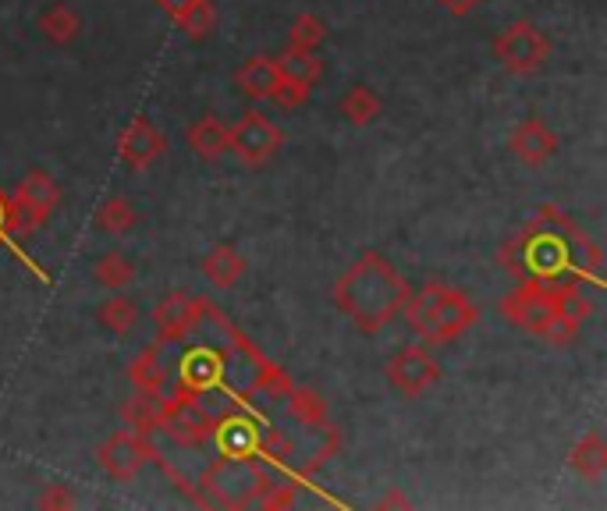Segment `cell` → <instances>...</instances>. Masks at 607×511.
Wrapping results in <instances>:
<instances>
[{
  "label": "cell",
  "instance_id": "obj_21",
  "mask_svg": "<svg viewBox=\"0 0 607 511\" xmlns=\"http://www.w3.org/2000/svg\"><path fill=\"white\" fill-rule=\"evenodd\" d=\"M164 413H167V398L149 395V390H139V395L122 405L125 426H132V430H143V434H157L160 423H164Z\"/></svg>",
  "mask_w": 607,
  "mask_h": 511
},
{
  "label": "cell",
  "instance_id": "obj_22",
  "mask_svg": "<svg viewBox=\"0 0 607 511\" xmlns=\"http://www.w3.org/2000/svg\"><path fill=\"white\" fill-rule=\"evenodd\" d=\"M572 469H576L583 480H604L607 472V440L600 430H589L576 448L568 455Z\"/></svg>",
  "mask_w": 607,
  "mask_h": 511
},
{
  "label": "cell",
  "instance_id": "obj_4",
  "mask_svg": "<svg viewBox=\"0 0 607 511\" xmlns=\"http://www.w3.org/2000/svg\"><path fill=\"white\" fill-rule=\"evenodd\" d=\"M401 316L412 323V331L430 345H451L469 327H477L480 310L451 284H423L409 292Z\"/></svg>",
  "mask_w": 607,
  "mask_h": 511
},
{
  "label": "cell",
  "instance_id": "obj_25",
  "mask_svg": "<svg viewBox=\"0 0 607 511\" xmlns=\"http://www.w3.org/2000/svg\"><path fill=\"white\" fill-rule=\"evenodd\" d=\"M284 405H289V416L302 426H310V430L327 426V401L324 395H316L313 387H292Z\"/></svg>",
  "mask_w": 607,
  "mask_h": 511
},
{
  "label": "cell",
  "instance_id": "obj_5",
  "mask_svg": "<svg viewBox=\"0 0 607 511\" xmlns=\"http://www.w3.org/2000/svg\"><path fill=\"white\" fill-rule=\"evenodd\" d=\"M266 469L260 455H217L192 483V498L210 508H252L266 487Z\"/></svg>",
  "mask_w": 607,
  "mask_h": 511
},
{
  "label": "cell",
  "instance_id": "obj_6",
  "mask_svg": "<svg viewBox=\"0 0 607 511\" xmlns=\"http://www.w3.org/2000/svg\"><path fill=\"white\" fill-rule=\"evenodd\" d=\"M61 202L57 181L46 175V170H29L19 181V189L8 199V220H11V234L14 238H29L36 234L50 217H54Z\"/></svg>",
  "mask_w": 607,
  "mask_h": 511
},
{
  "label": "cell",
  "instance_id": "obj_13",
  "mask_svg": "<svg viewBox=\"0 0 607 511\" xmlns=\"http://www.w3.org/2000/svg\"><path fill=\"white\" fill-rule=\"evenodd\" d=\"M181 341H164L157 337L154 345H146L128 366V377L139 390H149V395H164L171 390V377H175V359H178Z\"/></svg>",
  "mask_w": 607,
  "mask_h": 511
},
{
  "label": "cell",
  "instance_id": "obj_34",
  "mask_svg": "<svg viewBox=\"0 0 607 511\" xmlns=\"http://www.w3.org/2000/svg\"><path fill=\"white\" fill-rule=\"evenodd\" d=\"M437 4H441L448 14H454V19H465V14L477 11L483 0H437Z\"/></svg>",
  "mask_w": 607,
  "mask_h": 511
},
{
  "label": "cell",
  "instance_id": "obj_26",
  "mask_svg": "<svg viewBox=\"0 0 607 511\" xmlns=\"http://www.w3.org/2000/svg\"><path fill=\"white\" fill-rule=\"evenodd\" d=\"M96 225L104 234H128L135 225H139V210H135V202L128 196H111V199L100 202Z\"/></svg>",
  "mask_w": 607,
  "mask_h": 511
},
{
  "label": "cell",
  "instance_id": "obj_15",
  "mask_svg": "<svg viewBox=\"0 0 607 511\" xmlns=\"http://www.w3.org/2000/svg\"><path fill=\"white\" fill-rule=\"evenodd\" d=\"M199 313H202V299H192V295H185V292L164 295L160 305L154 310L157 334L164 341H185V337L192 334Z\"/></svg>",
  "mask_w": 607,
  "mask_h": 511
},
{
  "label": "cell",
  "instance_id": "obj_16",
  "mask_svg": "<svg viewBox=\"0 0 607 511\" xmlns=\"http://www.w3.org/2000/svg\"><path fill=\"white\" fill-rule=\"evenodd\" d=\"M512 153L530 167H540L547 164L554 153H558V135H554V128H547L540 117H526V122H519L515 132H512Z\"/></svg>",
  "mask_w": 607,
  "mask_h": 511
},
{
  "label": "cell",
  "instance_id": "obj_27",
  "mask_svg": "<svg viewBox=\"0 0 607 511\" xmlns=\"http://www.w3.org/2000/svg\"><path fill=\"white\" fill-rule=\"evenodd\" d=\"M100 327H107L111 334H132L135 323H139V305H135L128 295H114L96 310Z\"/></svg>",
  "mask_w": 607,
  "mask_h": 511
},
{
  "label": "cell",
  "instance_id": "obj_7",
  "mask_svg": "<svg viewBox=\"0 0 607 511\" xmlns=\"http://www.w3.org/2000/svg\"><path fill=\"white\" fill-rule=\"evenodd\" d=\"M491 50H494L498 64L504 67V72H512V75H533L554 54L551 36L536 22H530V19H519L512 25H504L494 36Z\"/></svg>",
  "mask_w": 607,
  "mask_h": 511
},
{
  "label": "cell",
  "instance_id": "obj_24",
  "mask_svg": "<svg viewBox=\"0 0 607 511\" xmlns=\"http://www.w3.org/2000/svg\"><path fill=\"white\" fill-rule=\"evenodd\" d=\"M384 104H380V96L369 90V85H352V90L342 96V117L348 125H356V128H366V125H374L377 117H380Z\"/></svg>",
  "mask_w": 607,
  "mask_h": 511
},
{
  "label": "cell",
  "instance_id": "obj_2",
  "mask_svg": "<svg viewBox=\"0 0 607 511\" xmlns=\"http://www.w3.org/2000/svg\"><path fill=\"white\" fill-rule=\"evenodd\" d=\"M409 281L377 252H363L334 284L337 310H342L363 334H377L395 323L409 302Z\"/></svg>",
  "mask_w": 607,
  "mask_h": 511
},
{
  "label": "cell",
  "instance_id": "obj_23",
  "mask_svg": "<svg viewBox=\"0 0 607 511\" xmlns=\"http://www.w3.org/2000/svg\"><path fill=\"white\" fill-rule=\"evenodd\" d=\"M278 61V72H281V79H289V82H302V85H313L324 79V61H320V54L316 50H295V46H289L284 50L281 58H274Z\"/></svg>",
  "mask_w": 607,
  "mask_h": 511
},
{
  "label": "cell",
  "instance_id": "obj_30",
  "mask_svg": "<svg viewBox=\"0 0 607 511\" xmlns=\"http://www.w3.org/2000/svg\"><path fill=\"white\" fill-rule=\"evenodd\" d=\"M327 40V22L320 14H299L289 25V46L295 50H320Z\"/></svg>",
  "mask_w": 607,
  "mask_h": 511
},
{
  "label": "cell",
  "instance_id": "obj_3",
  "mask_svg": "<svg viewBox=\"0 0 607 511\" xmlns=\"http://www.w3.org/2000/svg\"><path fill=\"white\" fill-rule=\"evenodd\" d=\"M594 313V302L583 295V284H544V281H519L512 295H504L501 316L519 331H530L551 345H572Z\"/></svg>",
  "mask_w": 607,
  "mask_h": 511
},
{
  "label": "cell",
  "instance_id": "obj_11",
  "mask_svg": "<svg viewBox=\"0 0 607 511\" xmlns=\"http://www.w3.org/2000/svg\"><path fill=\"white\" fill-rule=\"evenodd\" d=\"M384 373L391 387L405 398H419L427 395V390L441 380V366H437L433 352L427 345H405L398 348L391 359L384 363Z\"/></svg>",
  "mask_w": 607,
  "mask_h": 511
},
{
  "label": "cell",
  "instance_id": "obj_31",
  "mask_svg": "<svg viewBox=\"0 0 607 511\" xmlns=\"http://www.w3.org/2000/svg\"><path fill=\"white\" fill-rule=\"evenodd\" d=\"M310 93H313L310 85L281 79V85H278V90H274V96H270V100H274V104H278V107H284V111H295V107H302V104H306V100H310Z\"/></svg>",
  "mask_w": 607,
  "mask_h": 511
},
{
  "label": "cell",
  "instance_id": "obj_28",
  "mask_svg": "<svg viewBox=\"0 0 607 511\" xmlns=\"http://www.w3.org/2000/svg\"><path fill=\"white\" fill-rule=\"evenodd\" d=\"M93 281L104 284V288H128L135 281V263L122 252H104L100 260L93 263Z\"/></svg>",
  "mask_w": 607,
  "mask_h": 511
},
{
  "label": "cell",
  "instance_id": "obj_8",
  "mask_svg": "<svg viewBox=\"0 0 607 511\" xmlns=\"http://www.w3.org/2000/svg\"><path fill=\"white\" fill-rule=\"evenodd\" d=\"M149 458H157V445H154V434H143V430H125L111 434L104 445L96 451V462L104 469L111 480L125 483V480H135L139 469L149 462Z\"/></svg>",
  "mask_w": 607,
  "mask_h": 511
},
{
  "label": "cell",
  "instance_id": "obj_35",
  "mask_svg": "<svg viewBox=\"0 0 607 511\" xmlns=\"http://www.w3.org/2000/svg\"><path fill=\"white\" fill-rule=\"evenodd\" d=\"M189 4H192V0H157V8L167 14V19H178V14L189 8Z\"/></svg>",
  "mask_w": 607,
  "mask_h": 511
},
{
  "label": "cell",
  "instance_id": "obj_20",
  "mask_svg": "<svg viewBox=\"0 0 607 511\" xmlns=\"http://www.w3.org/2000/svg\"><path fill=\"white\" fill-rule=\"evenodd\" d=\"M228 135H231V128L221 122V117L202 114L199 122H192V128H189V146L202 160H221L228 153Z\"/></svg>",
  "mask_w": 607,
  "mask_h": 511
},
{
  "label": "cell",
  "instance_id": "obj_29",
  "mask_svg": "<svg viewBox=\"0 0 607 511\" xmlns=\"http://www.w3.org/2000/svg\"><path fill=\"white\" fill-rule=\"evenodd\" d=\"M175 22H178V29L189 40H207L210 32L217 29V8H213V0H192V4L185 8Z\"/></svg>",
  "mask_w": 607,
  "mask_h": 511
},
{
  "label": "cell",
  "instance_id": "obj_12",
  "mask_svg": "<svg viewBox=\"0 0 607 511\" xmlns=\"http://www.w3.org/2000/svg\"><path fill=\"white\" fill-rule=\"evenodd\" d=\"M217 416L196 398H167V413L157 434H167L181 448H207Z\"/></svg>",
  "mask_w": 607,
  "mask_h": 511
},
{
  "label": "cell",
  "instance_id": "obj_9",
  "mask_svg": "<svg viewBox=\"0 0 607 511\" xmlns=\"http://www.w3.org/2000/svg\"><path fill=\"white\" fill-rule=\"evenodd\" d=\"M266 437V416L249 405H234L217 416L210 445L217 455H257Z\"/></svg>",
  "mask_w": 607,
  "mask_h": 511
},
{
  "label": "cell",
  "instance_id": "obj_18",
  "mask_svg": "<svg viewBox=\"0 0 607 511\" xmlns=\"http://www.w3.org/2000/svg\"><path fill=\"white\" fill-rule=\"evenodd\" d=\"M40 32L50 40V43H57V46H67V43H75L79 40V32H82V19H79V11L67 4V0H54V4H46L40 11V19H36Z\"/></svg>",
  "mask_w": 607,
  "mask_h": 511
},
{
  "label": "cell",
  "instance_id": "obj_19",
  "mask_svg": "<svg viewBox=\"0 0 607 511\" xmlns=\"http://www.w3.org/2000/svg\"><path fill=\"white\" fill-rule=\"evenodd\" d=\"M245 274V255L221 242V246H213L207 255H202V278H207L213 288H231V284H239V278Z\"/></svg>",
  "mask_w": 607,
  "mask_h": 511
},
{
  "label": "cell",
  "instance_id": "obj_32",
  "mask_svg": "<svg viewBox=\"0 0 607 511\" xmlns=\"http://www.w3.org/2000/svg\"><path fill=\"white\" fill-rule=\"evenodd\" d=\"M0 246L14 249V234H11V220H8V196H4V192H0ZM14 252H19V260H22V263H29V255H25L22 249H14ZM29 267H32V263H29ZM32 270H36V274L46 281V274H43L40 267H32Z\"/></svg>",
  "mask_w": 607,
  "mask_h": 511
},
{
  "label": "cell",
  "instance_id": "obj_1",
  "mask_svg": "<svg viewBox=\"0 0 607 511\" xmlns=\"http://www.w3.org/2000/svg\"><path fill=\"white\" fill-rule=\"evenodd\" d=\"M501 263L519 281L544 284H600L604 252L558 207H540L530 225L501 249Z\"/></svg>",
  "mask_w": 607,
  "mask_h": 511
},
{
  "label": "cell",
  "instance_id": "obj_10",
  "mask_svg": "<svg viewBox=\"0 0 607 511\" xmlns=\"http://www.w3.org/2000/svg\"><path fill=\"white\" fill-rule=\"evenodd\" d=\"M281 143H284L281 128L270 122L263 111L252 107L239 117V125H231L228 153H234V157H239L242 164H249V167H260V164H266L270 157H274V153L281 149Z\"/></svg>",
  "mask_w": 607,
  "mask_h": 511
},
{
  "label": "cell",
  "instance_id": "obj_17",
  "mask_svg": "<svg viewBox=\"0 0 607 511\" xmlns=\"http://www.w3.org/2000/svg\"><path fill=\"white\" fill-rule=\"evenodd\" d=\"M234 85L249 96V100H270L274 90L281 85V72L274 58H249L239 75H234Z\"/></svg>",
  "mask_w": 607,
  "mask_h": 511
},
{
  "label": "cell",
  "instance_id": "obj_14",
  "mask_svg": "<svg viewBox=\"0 0 607 511\" xmlns=\"http://www.w3.org/2000/svg\"><path fill=\"white\" fill-rule=\"evenodd\" d=\"M164 153H167V135L149 122L146 114H135L132 125L117 135V157L135 170H146L154 160H160Z\"/></svg>",
  "mask_w": 607,
  "mask_h": 511
},
{
  "label": "cell",
  "instance_id": "obj_33",
  "mask_svg": "<svg viewBox=\"0 0 607 511\" xmlns=\"http://www.w3.org/2000/svg\"><path fill=\"white\" fill-rule=\"evenodd\" d=\"M72 504H75V493L64 483H50L46 493L40 498V508H72Z\"/></svg>",
  "mask_w": 607,
  "mask_h": 511
}]
</instances>
